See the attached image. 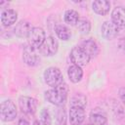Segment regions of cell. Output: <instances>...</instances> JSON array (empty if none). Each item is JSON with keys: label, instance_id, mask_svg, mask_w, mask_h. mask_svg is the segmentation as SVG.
I'll return each mask as SVG.
<instances>
[{"label": "cell", "instance_id": "cell-1", "mask_svg": "<svg viewBox=\"0 0 125 125\" xmlns=\"http://www.w3.org/2000/svg\"><path fill=\"white\" fill-rule=\"evenodd\" d=\"M67 94H68V86L64 82H62L59 86L46 91L45 99L52 104H55L57 106H62L66 102Z\"/></svg>", "mask_w": 125, "mask_h": 125}, {"label": "cell", "instance_id": "cell-2", "mask_svg": "<svg viewBox=\"0 0 125 125\" xmlns=\"http://www.w3.org/2000/svg\"><path fill=\"white\" fill-rule=\"evenodd\" d=\"M18 115L17 106L11 100H6L0 105V117L4 122H10L16 119Z\"/></svg>", "mask_w": 125, "mask_h": 125}, {"label": "cell", "instance_id": "cell-3", "mask_svg": "<svg viewBox=\"0 0 125 125\" xmlns=\"http://www.w3.org/2000/svg\"><path fill=\"white\" fill-rule=\"evenodd\" d=\"M44 80L48 86L55 88L63 82V77L58 67L51 66L44 71Z\"/></svg>", "mask_w": 125, "mask_h": 125}, {"label": "cell", "instance_id": "cell-4", "mask_svg": "<svg viewBox=\"0 0 125 125\" xmlns=\"http://www.w3.org/2000/svg\"><path fill=\"white\" fill-rule=\"evenodd\" d=\"M90 59V56L80 46L73 47L70 51V60L75 65H78L80 67L84 66L89 62Z\"/></svg>", "mask_w": 125, "mask_h": 125}, {"label": "cell", "instance_id": "cell-5", "mask_svg": "<svg viewBox=\"0 0 125 125\" xmlns=\"http://www.w3.org/2000/svg\"><path fill=\"white\" fill-rule=\"evenodd\" d=\"M19 105L22 113L26 115H32L36 112L37 109V101L31 97L21 96L19 99Z\"/></svg>", "mask_w": 125, "mask_h": 125}, {"label": "cell", "instance_id": "cell-6", "mask_svg": "<svg viewBox=\"0 0 125 125\" xmlns=\"http://www.w3.org/2000/svg\"><path fill=\"white\" fill-rule=\"evenodd\" d=\"M58 47H59V44L57 39L53 36H48L46 37L45 41L43 42V44L40 46L38 50L41 55L46 57H51L58 52Z\"/></svg>", "mask_w": 125, "mask_h": 125}, {"label": "cell", "instance_id": "cell-7", "mask_svg": "<svg viewBox=\"0 0 125 125\" xmlns=\"http://www.w3.org/2000/svg\"><path fill=\"white\" fill-rule=\"evenodd\" d=\"M37 51H39L37 48H34L33 46L29 44L24 47L23 52H22V60L27 65L34 66L38 63L40 59H39Z\"/></svg>", "mask_w": 125, "mask_h": 125}, {"label": "cell", "instance_id": "cell-8", "mask_svg": "<svg viewBox=\"0 0 125 125\" xmlns=\"http://www.w3.org/2000/svg\"><path fill=\"white\" fill-rule=\"evenodd\" d=\"M28 41L29 45L33 46L34 48L39 49L40 46L43 44V42L46 39V34L43 28L41 27H33L28 35Z\"/></svg>", "mask_w": 125, "mask_h": 125}, {"label": "cell", "instance_id": "cell-9", "mask_svg": "<svg viewBox=\"0 0 125 125\" xmlns=\"http://www.w3.org/2000/svg\"><path fill=\"white\" fill-rule=\"evenodd\" d=\"M101 31H102V35L107 39V40H110V39H113L117 36L118 32H119V27L117 25H115L112 21H104L102 25V28H101Z\"/></svg>", "mask_w": 125, "mask_h": 125}, {"label": "cell", "instance_id": "cell-10", "mask_svg": "<svg viewBox=\"0 0 125 125\" xmlns=\"http://www.w3.org/2000/svg\"><path fill=\"white\" fill-rule=\"evenodd\" d=\"M85 119L84 108L72 106L69 110V122L71 125H81Z\"/></svg>", "mask_w": 125, "mask_h": 125}, {"label": "cell", "instance_id": "cell-11", "mask_svg": "<svg viewBox=\"0 0 125 125\" xmlns=\"http://www.w3.org/2000/svg\"><path fill=\"white\" fill-rule=\"evenodd\" d=\"M32 25L29 21H19L15 28H14V33L18 36V37H21V38H23V37H28L31 29H32Z\"/></svg>", "mask_w": 125, "mask_h": 125}, {"label": "cell", "instance_id": "cell-12", "mask_svg": "<svg viewBox=\"0 0 125 125\" xmlns=\"http://www.w3.org/2000/svg\"><path fill=\"white\" fill-rule=\"evenodd\" d=\"M111 21L118 27L125 26V8L115 7L111 13Z\"/></svg>", "mask_w": 125, "mask_h": 125}, {"label": "cell", "instance_id": "cell-13", "mask_svg": "<svg viewBox=\"0 0 125 125\" xmlns=\"http://www.w3.org/2000/svg\"><path fill=\"white\" fill-rule=\"evenodd\" d=\"M18 13L13 9H6L1 13V22L4 26H10L17 21Z\"/></svg>", "mask_w": 125, "mask_h": 125}, {"label": "cell", "instance_id": "cell-14", "mask_svg": "<svg viewBox=\"0 0 125 125\" xmlns=\"http://www.w3.org/2000/svg\"><path fill=\"white\" fill-rule=\"evenodd\" d=\"M93 11L101 16H104L109 12L110 9V3L106 0H96L92 4Z\"/></svg>", "mask_w": 125, "mask_h": 125}, {"label": "cell", "instance_id": "cell-15", "mask_svg": "<svg viewBox=\"0 0 125 125\" xmlns=\"http://www.w3.org/2000/svg\"><path fill=\"white\" fill-rule=\"evenodd\" d=\"M80 47L90 56V58H94L98 55L99 53V48L97 43L92 40V39H86L84 41H82Z\"/></svg>", "mask_w": 125, "mask_h": 125}, {"label": "cell", "instance_id": "cell-16", "mask_svg": "<svg viewBox=\"0 0 125 125\" xmlns=\"http://www.w3.org/2000/svg\"><path fill=\"white\" fill-rule=\"evenodd\" d=\"M107 119L104 112L99 108L94 109L90 113V123L91 125H106Z\"/></svg>", "mask_w": 125, "mask_h": 125}, {"label": "cell", "instance_id": "cell-17", "mask_svg": "<svg viewBox=\"0 0 125 125\" xmlns=\"http://www.w3.org/2000/svg\"><path fill=\"white\" fill-rule=\"evenodd\" d=\"M67 75L72 83H78L83 77V70L80 66L72 64L67 68Z\"/></svg>", "mask_w": 125, "mask_h": 125}, {"label": "cell", "instance_id": "cell-18", "mask_svg": "<svg viewBox=\"0 0 125 125\" xmlns=\"http://www.w3.org/2000/svg\"><path fill=\"white\" fill-rule=\"evenodd\" d=\"M70 106H78V107H82L84 108L87 104V98L86 96H84L81 93H77L74 96L71 97L70 99Z\"/></svg>", "mask_w": 125, "mask_h": 125}, {"label": "cell", "instance_id": "cell-19", "mask_svg": "<svg viewBox=\"0 0 125 125\" xmlns=\"http://www.w3.org/2000/svg\"><path fill=\"white\" fill-rule=\"evenodd\" d=\"M79 21V14L75 10H67L64 13V21L69 25H76Z\"/></svg>", "mask_w": 125, "mask_h": 125}, {"label": "cell", "instance_id": "cell-20", "mask_svg": "<svg viewBox=\"0 0 125 125\" xmlns=\"http://www.w3.org/2000/svg\"><path fill=\"white\" fill-rule=\"evenodd\" d=\"M55 31H56L57 36H58L60 39L63 40V41L68 40V39L70 38V36H71V32H70L69 28H68L67 26L63 25V24H59V25H57L56 28H55Z\"/></svg>", "mask_w": 125, "mask_h": 125}, {"label": "cell", "instance_id": "cell-21", "mask_svg": "<svg viewBox=\"0 0 125 125\" xmlns=\"http://www.w3.org/2000/svg\"><path fill=\"white\" fill-rule=\"evenodd\" d=\"M76 27L80 33L88 34L91 30V22L87 19H79V21L76 24Z\"/></svg>", "mask_w": 125, "mask_h": 125}, {"label": "cell", "instance_id": "cell-22", "mask_svg": "<svg viewBox=\"0 0 125 125\" xmlns=\"http://www.w3.org/2000/svg\"><path fill=\"white\" fill-rule=\"evenodd\" d=\"M32 125H51V117H50L49 111L46 108H44L41 111V117H40V119L35 120L32 123Z\"/></svg>", "mask_w": 125, "mask_h": 125}, {"label": "cell", "instance_id": "cell-23", "mask_svg": "<svg viewBox=\"0 0 125 125\" xmlns=\"http://www.w3.org/2000/svg\"><path fill=\"white\" fill-rule=\"evenodd\" d=\"M56 125H66V112L62 106L56 112Z\"/></svg>", "mask_w": 125, "mask_h": 125}, {"label": "cell", "instance_id": "cell-24", "mask_svg": "<svg viewBox=\"0 0 125 125\" xmlns=\"http://www.w3.org/2000/svg\"><path fill=\"white\" fill-rule=\"evenodd\" d=\"M16 125H29V122H28V120L25 119L24 117H21V118L18 120V122H17Z\"/></svg>", "mask_w": 125, "mask_h": 125}, {"label": "cell", "instance_id": "cell-25", "mask_svg": "<svg viewBox=\"0 0 125 125\" xmlns=\"http://www.w3.org/2000/svg\"><path fill=\"white\" fill-rule=\"evenodd\" d=\"M119 96H120V98H121L123 104H125V87H123V88H121V89L119 90Z\"/></svg>", "mask_w": 125, "mask_h": 125}, {"label": "cell", "instance_id": "cell-26", "mask_svg": "<svg viewBox=\"0 0 125 125\" xmlns=\"http://www.w3.org/2000/svg\"><path fill=\"white\" fill-rule=\"evenodd\" d=\"M124 52H125V44H124Z\"/></svg>", "mask_w": 125, "mask_h": 125}]
</instances>
